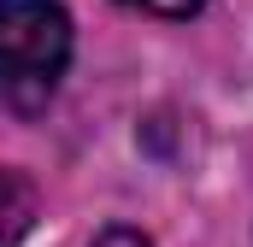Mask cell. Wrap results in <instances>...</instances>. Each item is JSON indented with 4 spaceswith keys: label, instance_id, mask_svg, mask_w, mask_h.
<instances>
[{
    "label": "cell",
    "instance_id": "cell-2",
    "mask_svg": "<svg viewBox=\"0 0 253 247\" xmlns=\"http://www.w3.org/2000/svg\"><path fill=\"white\" fill-rule=\"evenodd\" d=\"M36 224V188L18 171H0V247H18Z\"/></svg>",
    "mask_w": 253,
    "mask_h": 247
},
{
    "label": "cell",
    "instance_id": "cell-3",
    "mask_svg": "<svg viewBox=\"0 0 253 247\" xmlns=\"http://www.w3.org/2000/svg\"><path fill=\"white\" fill-rule=\"evenodd\" d=\"M129 12H147V18H194L206 0H118Z\"/></svg>",
    "mask_w": 253,
    "mask_h": 247
},
{
    "label": "cell",
    "instance_id": "cell-1",
    "mask_svg": "<svg viewBox=\"0 0 253 247\" xmlns=\"http://www.w3.org/2000/svg\"><path fill=\"white\" fill-rule=\"evenodd\" d=\"M71 65V18L59 0H0V118H42Z\"/></svg>",
    "mask_w": 253,
    "mask_h": 247
},
{
    "label": "cell",
    "instance_id": "cell-4",
    "mask_svg": "<svg viewBox=\"0 0 253 247\" xmlns=\"http://www.w3.org/2000/svg\"><path fill=\"white\" fill-rule=\"evenodd\" d=\"M88 247H153V242H147L141 230H124V224H118V230H100Z\"/></svg>",
    "mask_w": 253,
    "mask_h": 247
}]
</instances>
